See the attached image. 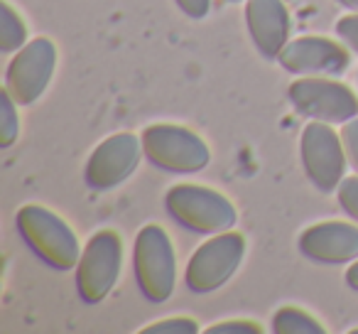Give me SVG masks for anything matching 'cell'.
I'll use <instances>...</instances> for the list:
<instances>
[{"label": "cell", "mask_w": 358, "mask_h": 334, "mask_svg": "<svg viewBox=\"0 0 358 334\" xmlns=\"http://www.w3.org/2000/svg\"><path fill=\"white\" fill-rule=\"evenodd\" d=\"M17 231L32 253L47 265L57 270L76 268L81 258L79 239L71 231V226L52 209L40 204L22 207L17 211Z\"/></svg>", "instance_id": "cell-1"}, {"label": "cell", "mask_w": 358, "mask_h": 334, "mask_svg": "<svg viewBox=\"0 0 358 334\" xmlns=\"http://www.w3.org/2000/svg\"><path fill=\"white\" fill-rule=\"evenodd\" d=\"M164 207L179 226L194 234H224L238 221L229 197L204 185H174L164 195Z\"/></svg>", "instance_id": "cell-2"}, {"label": "cell", "mask_w": 358, "mask_h": 334, "mask_svg": "<svg viewBox=\"0 0 358 334\" xmlns=\"http://www.w3.org/2000/svg\"><path fill=\"white\" fill-rule=\"evenodd\" d=\"M133 268L138 288L150 302H164L177 283V253L169 234L157 224H148L135 236Z\"/></svg>", "instance_id": "cell-3"}, {"label": "cell", "mask_w": 358, "mask_h": 334, "mask_svg": "<svg viewBox=\"0 0 358 334\" xmlns=\"http://www.w3.org/2000/svg\"><path fill=\"white\" fill-rule=\"evenodd\" d=\"M140 138H143L145 158L159 170L192 175L204 170L211 160L209 145L185 125L155 123L148 125Z\"/></svg>", "instance_id": "cell-4"}, {"label": "cell", "mask_w": 358, "mask_h": 334, "mask_svg": "<svg viewBox=\"0 0 358 334\" xmlns=\"http://www.w3.org/2000/svg\"><path fill=\"white\" fill-rule=\"evenodd\" d=\"M245 256V236L238 231L214 234L192 253L185 270V283L192 293L206 295L219 290L236 275Z\"/></svg>", "instance_id": "cell-5"}, {"label": "cell", "mask_w": 358, "mask_h": 334, "mask_svg": "<svg viewBox=\"0 0 358 334\" xmlns=\"http://www.w3.org/2000/svg\"><path fill=\"white\" fill-rule=\"evenodd\" d=\"M123 265V241L115 231H99L89 239L76 263V293L86 305H99L113 290Z\"/></svg>", "instance_id": "cell-6"}, {"label": "cell", "mask_w": 358, "mask_h": 334, "mask_svg": "<svg viewBox=\"0 0 358 334\" xmlns=\"http://www.w3.org/2000/svg\"><path fill=\"white\" fill-rule=\"evenodd\" d=\"M287 99L299 116L322 123H348L358 116V96L341 81L304 76L289 84Z\"/></svg>", "instance_id": "cell-7"}, {"label": "cell", "mask_w": 358, "mask_h": 334, "mask_svg": "<svg viewBox=\"0 0 358 334\" xmlns=\"http://www.w3.org/2000/svg\"><path fill=\"white\" fill-rule=\"evenodd\" d=\"M299 153H302L304 172L319 192L329 195L338 190L348 158L341 135L334 133L331 123L312 120L309 125H304L302 138H299Z\"/></svg>", "instance_id": "cell-8"}, {"label": "cell", "mask_w": 358, "mask_h": 334, "mask_svg": "<svg viewBox=\"0 0 358 334\" xmlns=\"http://www.w3.org/2000/svg\"><path fill=\"white\" fill-rule=\"evenodd\" d=\"M57 67V47L50 37H35L27 42L8 64L6 91L17 106H30L42 99Z\"/></svg>", "instance_id": "cell-9"}, {"label": "cell", "mask_w": 358, "mask_h": 334, "mask_svg": "<svg viewBox=\"0 0 358 334\" xmlns=\"http://www.w3.org/2000/svg\"><path fill=\"white\" fill-rule=\"evenodd\" d=\"M143 155V138L133 133L110 135L91 153L89 162H86V185L96 192L115 190L138 170Z\"/></svg>", "instance_id": "cell-10"}, {"label": "cell", "mask_w": 358, "mask_h": 334, "mask_svg": "<svg viewBox=\"0 0 358 334\" xmlns=\"http://www.w3.org/2000/svg\"><path fill=\"white\" fill-rule=\"evenodd\" d=\"M285 71L299 76H341L351 64V55L329 37L304 35L287 42L278 55Z\"/></svg>", "instance_id": "cell-11"}, {"label": "cell", "mask_w": 358, "mask_h": 334, "mask_svg": "<svg viewBox=\"0 0 358 334\" xmlns=\"http://www.w3.org/2000/svg\"><path fill=\"white\" fill-rule=\"evenodd\" d=\"M304 258L322 265L353 263L358 258V226L348 221H322L299 234Z\"/></svg>", "instance_id": "cell-12"}, {"label": "cell", "mask_w": 358, "mask_h": 334, "mask_svg": "<svg viewBox=\"0 0 358 334\" xmlns=\"http://www.w3.org/2000/svg\"><path fill=\"white\" fill-rule=\"evenodd\" d=\"M245 27L255 50L275 60L289 42V13L282 0H245Z\"/></svg>", "instance_id": "cell-13"}, {"label": "cell", "mask_w": 358, "mask_h": 334, "mask_svg": "<svg viewBox=\"0 0 358 334\" xmlns=\"http://www.w3.org/2000/svg\"><path fill=\"white\" fill-rule=\"evenodd\" d=\"M273 332L278 334H324L327 327L299 307H282L273 314Z\"/></svg>", "instance_id": "cell-14"}, {"label": "cell", "mask_w": 358, "mask_h": 334, "mask_svg": "<svg viewBox=\"0 0 358 334\" xmlns=\"http://www.w3.org/2000/svg\"><path fill=\"white\" fill-rule=\"evenodd\" d=\"M27 45V27L25 20L15 13V8L3 0L0 3V50L3 52H20Z\"/></svg>", "instance_id": "cell-15"}, {"label": "cell", "mask_w": 358, "mask_h": 334, "mask_svg": "<svg viewBox=\"0 0 358 334\" xmlns=\"http://www.w3.org/2000/svg\"><path fill=\"white\" fill-rule=\"evenodd\" d=\"M17 101L8 91L0 94V145L10 148L20 133V116H17Z\"/></svg>", "instance_id": "cell-16"}, {"label": "cell", "mask_w": 358, "mask_h": 334, "mask_svg": "<svg viewBox=\"0 0 358 334\" xmlns=\"http://www.w3.org/2000/svg\"><path fill=\"white\" fill-rule=\"evenodd\" d=\"M199 322L192 317H167L140 329V334H196Z\"/></svg>", "instance_id": "cell-17"}, {"label": "cell", "mask_w": 358, "mask_h": 334, "mask_svg": "<svg viewBox=\"0 0 358 334\" xmlns=\"http://www.w3.org/2000/svg\"><path fill=\"white\" fill-rule=\"evenodd\" d=\"M336 200L341 209L358 224V177H343L336 190Z\"/></svg>", "instance_id": "cell-18"}, {"label": "cell", "mask_w": 358, "mask_h": 334, "mask_svg": "<svg viewBox=\"0 0 358 334\" xmlns=\"http://www.w3.org/2000/svg\"><path fill=\"white\" fill-rule=\"evenodd\" d=\"M263 327L253 319H226V322L211 324L206 334H260Z\"/></svg>", "instance_id": "cell-19"}, {"label": "cell", "mask_w": 358, "mask_h": 334, "mask_svg": "<svg viewBox=\"0 0 358 334\" xmlns=\"http://www.w3.org/2000/svg\"><path fill=\"white\" fill-rule=\"evenodd\" d=\"M336 35L348 50H353L358 55V13L343 15L336 20Z\"/></svg>", "instance_id": "cell-20"}, {"label": "cell", "mask_w": 358, "mask_h": 334, "mask_svg": "<svg viewBox=\"0 0 358 334\" xmlns=\"http://www.w3.org/2000/svg\"><path fill=\"white\" fill-rule=\"evenodd\" d=\"M341 140H343V148H346L348 162H351L353 170L358 172V116L348 120V123H343Z\"/></svg>", "instance_id": "cell-21"}, {"label": "cell", "mask_w": 358, "mask_h": 334, "mask_svg": "<svg viewBox=\"0 0 358 334\" xmlns=\"http://www.w3.org/2000/svg\"><path fill=\"white\" fill-rule=\"evenodd\" d=\"M174 3H177V8L185 13V15L194 18V20L206 18L211 11V0H174Z\"/></svg>", "instance_id": "cell-22"}, {"label": "cell", "mask_w": 358, "mask_h": 334, "mask_svg": "<svg viewBox=\"0 0 358 334\" xmlns=\"http://www.w3.org/2000/svg\"><path fill=\"white\" fill-rule=\"evenodd\" d=\"M346 285L358 293V258L353 260L351 265H348V270H346Z\"/></svg>", "instance_id": "cell-23"}, {"label": "cell", "mask_w": 358, "mask_h": 334, "mask_svg": "<svg viewBox=\"0 0 358 334\" xmlns=\"http://www.w3.org/2000/svg\"><path fill=\"white\" fill-rule=\"evenodd\" d=\"M336 3L343 8H348L351 13H358V0H336Z\"/></svg>", "instance_id": "cell-24"}, {"label": "cell", "mask_w": 358, "mask_h": 334, "mask_svg": "<svg viewBox=\"0 0 358 334\" xmlns=\"http://www.w3.org/2000/svg\"><path fill=\"white\" fill-rule=\"evenodd\" d=\"M229 3H241V0H229Z\"/></svg>", "instance_id": "cell-25"}]
</instances>
